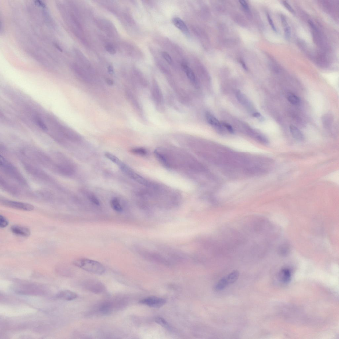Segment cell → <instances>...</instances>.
Listing matches in <instances>:
<instances>
[{
  "mask_svg": "<svg viewBox=\"0 0 339 339\" xmlns=\"http://www.w3.org/2000/svg\"><path fill=\"white\" fill-rule=\"evenodd\" d=\"M0 168L3 173L12 180L16 182L22 186H28L25 179L14 165L1 155L0 157Z\"/></svg>",
  "mask_w": 339,
  "mask_h": 339,
  "instance_id": "6da1fadb",
  "label": "cell"
},
{
  "mask_svg": "<svg viewBox=\"0 0 339 339\" xmlns=\"http://www.w3.org/2000/svg\"><path fill=\"white\" fill-rule=\"evenodd\" d=\"M74 265L85 271L98 275H102L106 272L103 265L97 261L87 259H80L74 261Z\"/></svg>",
  "mask_w": 339,
  "mask_h": 339,
  "instance_id": "7a4b0ae2",
  "label": "cell"
},
{
  "mask_svg": "<svg viewBox=\"0 0 339 339\" xmlns=\"http://www.w3.org/2000/svg\"><path fill=\"white\" fill-rule=\"evenodd\" d=\"M22 164L26 172L31 177L42 182H52V178L49 175L33 162L26 160L22 161Z\"/></svg>",
  "mask_w": 339,
  "mask_h": 339,
  "instance_id": "3957f363",
  "label": "cell"
},
{
  "mask_svg": "<svg viewBox=\"0 0 339 339\" xmlns=\"http://www.w3.org/2000/svg\"><path fill=\"white\" fill-rule=\"evenodd\" d=\"M137 251L139 254L143 258L158 261H167L168 259L166 257H170L168 256L164 255L162 253L151 250L149 249L138 247Z\"/></svg>",
  "mask_w": 339,
  "mask_h": 339,
  "instance_id": "277c9868",
  "label": "cell"
},
{
  "mask_svg": "<svg viewBox=\"0 0 339 339\" xmlns=\"http://www.w3.org/2000/svg\"><path fill=\"white\" fill-rule=\"evenodd\" d=\"M1 204L6 207L23 210V211H31L34 209V207L33 205L26 203L3 199L1 200Z\"/></svg>",
  "mask_w": 339,
  "mask_h": 339,
  "instance_id": "5b68a950",
  "label": "cell"
},
{
  "mask_svg": "<svg viewBox=\"0 0 339 339\" xmlns=\"http://www.w3.org/2000/svg\"><path fill=\"white\" fill-rule=\"evenodd\" d=\"M139 302L151 307L159 308L165 305L166 301L164 299L153 297L143 299Z\"/></svg>",
  "mask_w": 339,
  "mask_h": 339,
  "instance_id": "8992f818",
  "label": "cell"
},
{
  "mask_svg": "<svg viewBox=\"0 0 339 339\" xmlns=\"http://www.w3.org/2000/svg\"><path fill=\"white\" fill-rule=\"evenodd\" d=\"M0 182H1L0 183H1V188L3 190L8 193L13 195H16L20 192V190L16 186L8 180H6L3 177L1 176Z\"/></svg>",
  "mask_w": 339,
  "mask_h": 339,
  "instance_id": "52a82bcc",
  "label": "cell"
},
{
  "mask_svg": "<svg viewBox=\"0 0 339 339\" xmlns=\"http://www.w3.org/2000/svg\"><path fill=\"white\" fill-rule=\"evenodd\" d=\"M12 232L15 234L24 237H28L31 234L30 229L28 228L23 226L15 225L11 228Z\"/></svg>",
  "mask_w": 339,
  "mask_h": 339,
  "instance_id": "ba28073f",
  "label": "cell"
},
{
  "mask_svg": "<svg viewBox=\"0 0 339 339\" xmlns=\"http://www.w3.org/2000/svg\"><path fill=\"white\" fill-rule=\"evenodd\" d=\"M57 298L61 299L71 301L76 299L78 296L76 294L72 291L65 290L60 292L57 294Z\"/></svg>",
  "mask_w": 339,
  "mask_h": 339,
  "instance_id": "9c48e42d",
  "label": "cell"
},
{
  "mask_svg": "<svg viewBox=\"0 0 339 339\" xmlns=\"http://www.w3.org/2000/svg\"><path fill=\"white\" fill-rule=\"evenodd\" d=\"M290 133L294 138L299 141H303L305 139L302 132L298 128L291 124L290 126Z\"/></svg>",
  "mask_w": 339,
  "mask_h": 339,
  "instance_id": "30bf717a",
  "label": "cell"
},
{
  "mask_svg": "<svg viewBox=\"0 0 339 339\" xmlns=\"http://www.w3.org/2000/svg\"><path fill=\"white\" fill-rule=\"evenodd\" d=\"M113 307L112 304L109 302H104L99 305L98 311L100 314L106 315L112 312Z\"/></svg>",
  "mask_w": 339,
  "mask_h": 339,
  "instance_id": "8fae6325",
  "label": "cell"
},
{
  "mask_svg": "<svg viewBox=\"0 0 339 339\" xmlns=\"http://www.w3.org/2000/svg\"><path fill=\"white\" fill-rule=\"evenodd\" d=\"M172 22L174 25L182 32L185 34L188 33L189 30L187 26L181 19L178 17H175L173 19Z\"/></svg>",
  "mask_w": 339,
  "mask_h": 339,
  "instance_id": "7c38bea8",
  "label": "cell"
},
{
  "mask_svg": "<svg viewBox=\"0 0 339 339\" xmlns=\"http://www.w3.org/2000/svg\"><path fill=\"white\" fill-rule=\"evenodd\" d=\"M322 121L323 126L326 129H329L332 126L334 122L333 117L330 114H326L322 117Z\"/></svg>",
  "mask_w": 339,
  "mask_h": 339,
  "instance_id": "4fadbf2b",
  "label": "cell"
},
{
  "mask_svg": "<svg viewBox=\"0 0 339 339\" xmlns=\"http://www.w3.org/2000/svg\"><path fill=\"white\" fill-rule=\"evenodd\" d=\"M206 117L208 122L211 125L219 128H221L222 126L219 120L210 113H206Z\"/></svg>",
  "mask_w": 339,
  "mask_h": 339,
  "instance_id": "5bb4252c",
  "label": "cell"
},
{
  "mask_svg": "<svg viewBox=\"0 0 339 339\" xmlns=\"http://www.w3.org/2000/svg\"><path fill=\"white\" fill-rule=\"evenodd\" d=\"M239 272L237 270L233 271L226 276H225L228 286L235 283L238 279Z\"/></svg>",
  "mask_w": 339,
  "mask_h": 339,
  "instance_id": "9a60e30c",
  "label": "cell"
},
{
  "mask_svg": "<svg viewBox=\"0 0 339 339\" xmlns=\"http://www.w3.org/2000/svg\"><path fill=\"white\" fill-rule=\"evenodd\" d=\"M280 279L284 283H289L291 279V274L290 270L287 269H284L280 273Z\"/></svg>",
  "mask_w": 339,
  "mask_h": 339,
  "instance_id": "2e32d148",
  "label": "cell"
},
{
  "mask_svg": "<svg viewBox=\"0 0 339 339\" xmlns=\"http://www.w3.org/2000/svg\"><path fill=\"white\" fill-rule=\"evenodd\" d=\"M182 66L187 76L190 81H191L193 83L196 84L197 82L196 77L192 70L186 64H182Z\"/></svg>",
  "mask_w": 339,
  "mask_h": 339,
  "instance_id": "e0dca14e",
  "label": "cell"
},
{
  "mask_svg": "<svg viewBox=\"0 0 339 339\" xmlns=\"http://www.w3.org/2000/svg\"><path fill=\"white\" fill-rule=\"evenodd\" d=\"M110 205L112 209L115 211L119 213L123 211V208L118 199L116 198H113L110 201Z\"/></svg>",
  "mask_w": 339,
  "mask_h": 339,
  "instance_id": "ac0fdd59",
  "label": "cell"
},
{
  "mask_svg": "<svg viewBox=\"0 0 339 339\" xmlns=\"http://www.w3.org/2000/svg\"><path fill=\"white\" fill-rule=\"evenodd\" d=\"M87 287L89 290H90L91 291L94 293V292L95 293L96 292V293H100V292L102 291L103 289L102 284L95 282L91 283Z\"/></svg>",
  "mask_w": 339,
  "mask_h": 339,
  "instance_id": "d6986e66",
  "label": "cell"
},
{
  "mask_svg": "<svg viewBox=\"0 0 339 339\" xmlns=\"http://www.w3.org/2000/svg\"><path fill=\"white\" fill-rule=\"evenodd\" d=\"M228 286L225 277L222 278L216 284L215 287V290L217 291H220L223 290Z\"/></svg>",
  "mask_w": 339,
  "mask_h": 339,
  "instance_id": "ffe728a7",
  "label": "cell"
},
{
  "mask_svg": "<svg viewBox=\"0 0 339 339\" xmlns=\"http://www.w3.org/2000/svg\"><path fill=\"white\" fill-rule=\"evenodd\" d=\"M282 25L284 28V34L287 39H289L291 35V31L290 27L288 25L285 18L283 17L282 18Z\"/></svg>",
  "mask_w": 339,
  "mask_h": 339,
  "instance_id": "44dd1931",
  "label": "cell"
},
{
  "mask_svg": "<svg viewBox=\"0 0 339 339\" xmlns=\"http://www.w3.org/2000/svg\"><path fill=\"white\" fill-rule=\"evenodd\" d=\"M287 99L290 103L294 105H298L301 102L299 97L293 93H289L287 96Z\"/></svg>",
  "mask_w": 339,
  "mask_h": 339,
  "instance_id": "7402d4cb",
  "label": "cell"
},
{
  "mask_svg": "<svg viewBox=\"0 0 339 339\" xmlns=\"http://www.w3.org/2000/svg\"><path fill=\"white\" fill-rule=\"evenodd\" d=\"M132 153L141 156H146L148 154V151L146 149L142 147L133 148L130 150Z\"/></svg>",
  "mask_w": 339,
  "mask_h": 339,
  "instance_id": "603a6c76",
  "label": "cell"
},
{
  "mask_svg": "<svg viewBox=\"0 0 339 339\" xmlns=\"http://www.w3.org/2000/svg\"><path fill=\"white\" fill-rule=\"evenodd\" d=\"M105 157L107 158L110 160L111 161L114 162L117 165L121 160H120L114 154H113L110 153H104Z\"/></svg>",
  "mask_w": 339,
  "mask_h": 339,
  "instance_id": "cb8c5ba5",
  "label": "cell"
},
{
  "mask_svg": "<svg viewBox=\"0 0 339 339\" xmlns=\"http://www.w3.org/2000/svg\"><path fill=\"white\" fill-rule=\"evenodd\" d=\"M155 321L158 324L163 326L167 329L170 328V326L168 323L162 318L158 317L155 318Z\"/></svg>",
  "mask_w": 339,
  "mask_h": 339,
  "instance_id": "d4e9b609",
  "label": "cell"
},
{
  "mask_svg": "<svg viewBox=\"0 0 339 339\" xmlns=\"http://www.w3.org/2000/svg\"><path fill=\"white\" fill-rule=\"evenodd\" d=\"M35 121L37 125L41 129L44 131L47 130L48 128L45 125V123L40 118L37 117L35 118Z\"/></svg>",
  "mask_w": 339,
  "mask_h": 339,
  "instance_id": "484cf974",
  "label": "cell"
},
{
  "mask_svg": "<svg viewBox=\"0 0 339 339\" xmlns=\"http://www.w3.org/2000/svg\"><path fill=\"white\" fill-rule=\"evenodd\" d=\"M236 97L240 102L242 104H245L247 102V100L245 96L240 91L237 92Z\"/></svg>",
  "mask_w": 339,
  "mask_h": 339,
  "instance_id": "4316f807",
  "label": "cell"
},
{
  "mask_svg": "<svg viewBox=\"0 0 339 339\" xmlns=\"http://www.w3.org/2000/svg\"><path fill=\"white\" fill-rule=\"evenodd\" d=\"M9 225L8 221L3 216H0V227L4 228L7 226Z\"/></svg>",
  "mask_w": 339,
  "mask_h": 339,
  "instance_id": "83f0119b",
  "label": "cell"
},
{
  "mask_svg": "<svg viewBox=\"0 0 339 339\" xmlns=\"http://www.w3.org/2000/svg\"><path fill=\"white\" fill-rule=\"evenodd\" d=\"M89 200L93 204H95L97 206H99L100 204V203L96 196L94 195L91 194L89 196Z\"/></svg>",
  "mask_w": 339,
  "mask_h": 339,
  "instance_id": "f1b7e54d",
  "label": "cell"
},
{
  "mask_svg": "<svg viewBox=\"0 0 339 339\" xmlns=\"http://www.w3.org/2000/svg\"><path fill=\"white\" fill-rule=\"evenodd\" d=\"M286 245H283L280 248V253L282 255H286L289 252V249Z\"/></svg>",
  "mask_w": 339,
  "mask_h": 339,
  "instance_id": "f546056e",
  "label": "cell"
},
{
  "mask_svg": "<svg viewBox=\"0 0 339 339\" xmlns=\"http://www.w3.org/2000/svg\"><path fill=\"white\" fill-rule=\"evenodd\" d=\"M162 56L169 63H172V58H171L169 54L166 52H163L162 53Z\"/></svg>",
  "mask_w": 339,
  "mask_h": 339,
  "instance_id": "4dcf8cb0",
  "label": "cell"
},
{
  "mask_svg": "<svg viewBox=\"0 0 339 339\" xmlns=\"http://www.w3.org/2000/svg\"><path fill=\"white\" fill-rule=\"evenodd\" d=\"M283 4L284 6H285L286 8L289 10L290 13L293 14H295V12L294 10L293 9V8L288 3L287 1H283Z\"/></svg>",
  "mask_w": 339,
  "mask_h": 339,
  "instance_id": "1f68e13d",
  "label": "cell"
},
{
  "mask_svg": "<svg viewBox=\"0 0 339 339\" xmlns=\"http://www.w3.org/2000/svg\"><path fill=\"white\" fill-rule=\"evenodd\" d=\"M222 126H224L227 128L228 131L232 134L234 133V131L233 127L229 124L223 122L221 123Z\"/></svg>",
  "mask_w": 339,
  "mask_h": 339,
  "instance_id": "d6a6232c",
  "label": "cell"
},
{
  "mask_svg": "<svg viewBox=\"0 0 339 339\" xmlns=\"http://www.w3.org/2000/svg\"><path fill=\"white\" fill-rule=\"evenodd\" d=\"M267 17L268 22L269 23L270 25L271 26L272 29L275 32H277V31H276V29L273 23V21H272V19L271 16H270V15L269 14H267Z\"/></svg>",
  "mask_w": 339,
  "mask_h": 339,
  "instance_id": "836d02e7",
  "label": "cell"
},
{
  "mask_svg": "<svg viewBox=\"0 0 339 339\" xmlns=\"http://www.w3.org/2000/svg\"><path fill=\"white\" fill-rule=\"evenodd\" d=\"M106 49L107 51L112 55H114L116 53L115 49L111 45H107L106 47Z\"/></svg>",
  "mask_w": 339,
  "mask_h": 339,
  "instance_id": "e575fe53",
  "label": "cell"
},
{
  "mask_svg": "<svg viewBox=\"0 0 339 339\" xmlns=\"http://www.w3.org/2000/svg\"><path fill=\"white\" fill-rule=\"evenodd\" d=\"M239 2L241 5H242L245 10H249V7L246 1H240Z\"/></svg>",
  "mask_w": 339,
  "mask_h": 339,
  "instance_id": "d590c367",
  "label": "cell"
},
{
  "mask_svg": "<svg viewBox=\"0 0 339 339\" xmlns=\"http://www.w3.org/2000/svg\"><path fill=\"white\" fill-rule=\"evenodd\" d=\"M253 116L254 117L259 118L260 121H264V118L261 115L259 112H255L253 114Z\"/></svg>",
  "mask_w": 339,
  "mask_h": 339,
  "instance_id": "8d00e7d4",
  "label": "cell"
},
{
  "mask_svg": "<svg viewBox=\"0 0 339 339\" xmlns=\"http://www.w3.org/2000/svg\"><path fill=\"white\" fill-rule=\"evenodd\" d=\"M108 70L109 72H110V73H112L114 72V69H113L111 66H109V67H108Z\"/></svg>",
  "mask_w": 339,
  "mask_h": 339,
  "instance_id": "74e56055",
  "label": "cell"
},
{
  "mask_svg": "<svg viewBox=\"0 0 339 339\" xmlns=\"http://www.w3.org/2000/svg\"><path fill=\"white\" fill-rule=\"evenodd\" d=\"M241 64H242V66H243V68L244 69L247 70V66H246V65H245V63H244V62L243 61H241Z\"/></svg>",
  "mask_w": 339,
  "mask_h": 339,
  "instance_id": "f35d334b",
  "label": "cell"
},
{
  "mask_svg": "<svg viewBox=\"0 0 339 339\" xmlns=\"http://www.w3.org/2000/svg\"><path fill=\"white\" fill-rule=\"evenodd\" d=\"M106 82L107 83L110 85H112L113 84V82L110 79H107Z\"/></svg>",
  "mask_w": 339,
  "mask_h": 339,
  "instance_id": "ab89813d",
  "label": "cell"
}]
</instances>
